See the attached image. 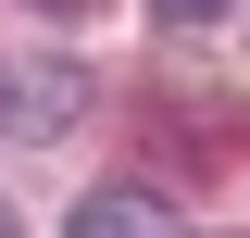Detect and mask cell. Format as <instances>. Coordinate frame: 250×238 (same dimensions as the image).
Here are the masks:
<instances>
[{
	"mask_svg": "<svg viewBox=\"0 0 250 238\" xmlns=\"http://www.w3.org/2000/svg\"><path fill=\"white\" fill-rule=\"evenodd\" d=\"M163 25H225V0H150Z\"/></svg>",
	"mask_w": 250,
	"mask_h": 238,
	"instance_id": "obj_3",
	"label": "cell"
},
{
	"mask_svg": "<svg viewBox=\"0 0 250 238\" xmlns=\"http://www.w3.org/2000/svg\"><path fill=\"white\" fill-rule=\"evenodd\" d=\"M62 238H175V213L150 201V188H88V201H75V226Z\"/></svg>",
	"mask_w": 250,
	"mask_h": 238,
	"instance_id": "obj_2",
	"label": "cell"
},
{
	"mask_svg": "<svg viewBox=\"0 0 250 238\" xmlns=\"http://www.w3.org/2000/svg\"><path fill=\"white\" fill-rule=\"evenodd\" d=\"M0 238H25V226H13V201H0Z\"/></svg>",
	"mask_w": 250,
	"mask_h": 238,
	"instance_id": "obj_4",
	"label": "cell"
},
{
	"mask_svg": "<svg viewBox=\"0 0 250 238\" xmlns=\"http://www.w3.org/2000/svg\"><path fill=\"white\" fill-rule=\"evenodd\" d=\"M50 13H75V0H50Z\"/></svg>",
	"mask_w": 250,
	"mask_h": 238,
	"instance_id": "obj_5",
	"label": "cell"
},
{
	"mask_svg": "<svg viewBox=\"0 0 250 238\" xmlns=\"http://www.w3.org/2000/svg\"><path fill=\"white\" fill-rule=\"evenodd\" d=\"M75 113H88L75 63H0V138H62Z\"/></svg>",
	"mask_w": 250,
	"mask_h": 238,
	"instance_id": "obj_1",
	"label": "cell"
}]
</instances>
